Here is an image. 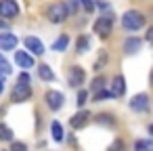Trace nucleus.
Instances as JSON below:
<instances>
[{
    "label": "nucleus",
    "instance_id": "obj_6",
    "mask_svg": "<svg viewBox=\"0 0 153 151\" xmlns=\"http://www.w3.org/2000/svg\"><path fill=\"white\" fill-rule=\"evenodd\" d=\"M44 99H46V105H48L53 111H59V109L63 107V101H65V97H63L59 90H48Z\"/></svg>",
    "mask_w": 153,
    "mask_h": 151
},
{
    "label": "nucleus",
    "instance_id": "obj_13",
    "mask_svg": "<svg viewBox=\"0 0 153 151\" xmlns=\"http://www.w3.org/2000/svg\"><path fill=\"white\" fill-rule=\"evenodd\" d=\"M15 61H17V65H21V67H34V59L25 53V51H17L15 53Z\"/></svg>",
    "mask_w": 153,
    "mask_h": 151
},
{
    "label": "nucleus",
    "instance_id": "obj_11",
    "mask_svg": "<svg viewBox=\"0 0 153 151\" xmlns=\"http://www.w3.org/2000/svg\"><path fill=\"white\" fill-rule=\"evenodd\" d=\"M109 92H111V97H124V92H126V80L122 76H115Z\"/></svg>",
    "mask_w": 153,
    "mask_h": 151
},
{
    "label": "nucleus",
    "instance_id": "obj_2",
    "mask_svg": "<svg viewBox=\"0 0 153 151\" xmlns=\"http://www.w3.org/2000/svg\"><path fill=\"white\" fill-rule=\"evenodd\" d=\"M46 17H48V21H53V23H63V21L69 17V13H67V9H65L63 2H53V4H48V9H46Z\"/></svg>",
    "mask_w": 153,
    "mask_h": 151
},
{
    "label": "nucleus",
    "instance_id": "obj_12",
    "mask_svg": "<svg viewBox=\"0 0 153 151\" xmlns=\"http://www.w3.org/2000/svg\"><path fill=\"white\" fill-rule=\"evenodd\" d=\"M25 48H27V51H32L34 55H42V53H44V44H42L38 38H34V36L25 38Z\"/></svg>",
    "mask_w": 153,
    "mask_h": 151
},
{
    "label": "nucleus",
    "instance_id": "obj_19",
    "mask_svg": "<svg viewBox=\"0 0 153 151\" xmlns=\"http://www.w3.org/2000/svg\"><path fill=\"white\" fill-rule=\"evenodd\" d=\"M0 141H13V130L4 124H0Z\"/></svg>",
    "mask_w": 153,
    "mask_h": 151
},
{
    "label": "nucleus",
    "instance_id": "obj_32",
    "mask_svg": "<svg viewBox=\"0 0 153 151\" xmlns=\"http://www.w3.org/2000/svg\"><path fill=\"white\" fill-rule=\"evenodd\" d=\"M147 40L153 42V28H149V32H147Z\"/></svg>",
    "mask_w": 153,
    "mask_h": 151
},
{
    "label": "nucleus",
    "instance_id": "obj_18",
    "mask_svg": "<svg viewBox=\"0 0 153 151\" xmlns=\"http://www.w3.org/2000/svg\"><path fill=\"white\" fill-rule=\"evenodd\" d=\"M51 134H53V138H55L57 143L63 141V128H61L59 122H53V124H51Z\"/></svg>",
    "mask_w": 153,
    "mask_h": 151
},
{
    "label": "nucleus",
    "instance_id": "obj_5",
    "mask_svg": "<svg viewBox=\"0 0 153 151\" xmlns=\"http://www.w3.org/2000/svg\"><path fill=\"white\" fill-rule=\"evenodd\" d=\"M30 97H32V88L25 86V84H17V86L13 88V92H11V101H13V103H23V101H27Z\"/></svg>",
    "mask_w": 153,
    "mask_h": 151
},
{
    "label": "nucleus",
    "instance_id": "obj_33",
    "mask_svg": "<svg viewBox=\"0 0 153 151\" xmlns=\"http://www.w3.org/2000/svg\"><path fill=\"white\" fill-rule=\"evenodd\" d=\"M2 90H4V84H2V80H0V94H2Z\"/></svg>",
    "mask_w": 153,
    "mask_h": 151
},
{
    "label": "nucleus",
    "instance_id": "obj_30",
    "mask_svg": "<svg viewBox=\"0 0 153 151\" xmlns=\"http://www.w3.org/2000/svg\"><path fill=\"white\" fill-rule=\"evenodd\" d=\"M11 151H27V145L25 143H13Z\"/></svg>",
    "mask_w": 153,
    "mask_h": 151
},
{
    "label": "nucleus",
    "instance_id": "obj_16",
    "mask_svg": "<svg viewBox=\"0 0 153 151\" xmlns=\"http://www.w3.org/2000/svg\"><path fill=\"white\" fill-rule=\"evenodd\" d=\"M38 76H40L44 82H51V80H55V71H53L48 65H38Z\"/></svg>",
    "mask_w": 153,
    "mask_h": 151
},
{
    "label": "nucleus",
    "instance_id": "obj_17",
    "mask_svg": "<svg viewBox=\"0 0 153 151\" xmlns=\"http://www.w3.org/2000/svg\"><path fill=\"white\" fill-rule=\"evenodd\" d=\"M134 151H153V138H140L134 143Z\"/></svg>",
    "mask_w": 153,
    "mask_h": 151
},
{
    "label": "nucleus",
    "instance_id": "obj_34",
    "mask_svg": "<svg viewBox=\"0 0 153 151\" xmlns=\"http://www.w3.org/2000/svg\"><path fill=\"white\" fill-rule=\"evenodd\" d=\"M149 132H151V134H153V124H151V126H149Z\"/></svg>",
    "mask_w": 153,
    "mask_h": 151
},
{
    "label": "nucleus",
    "instance_id": "obj_27",
    "mask_svg": "<svg viewBox=\"0 0 153 151\" xmlns=\"http://www.w3.org/2000/svg\"><path fill=\"white\" fill-rule=\"evenodd\" d=\"M65 9H67V13L71 11V15H74V13H78V0H69V2L65 4Z\"/></svg>",
    "mask_w": 153,
    "mask_h": 151
},
{
    "label": "nucleus",
    "instance_id": "obj_9",
    "mask_svg": "<svg viewBox=\"0 0 153 151\" xmlns=\"http://www.w3.org/2000/svg\"><path fill=\"white\" fill-rule=\"evenodd\" d=\"M88 120H90V113H88V111H78L76 115L69 118V124H71L74 130H80V128H84V126L88 124Z\"/></svg>",
    "mask_w": 153,
    "mask_h": 151
},
{
    "label": "nucleus",
    "instance_id": "obj_24",
    "mask_svg": "<svg viewBox=\"0 0 153 151\" xmlns=\"http://www.w3.org/2000/svg\"><path fill=\"white\" fill-rule=\"evenodd\" d=\"M92 90H105V78H94Z\"/></svg>",
    "mask_w": 153,
    "mask_h": 151
},
{
    "label": "nucleus",
    "instance_id": "obj_8",
    "mask_svg": "<svg viewBox=\"0 0 153 151\" xmlns=\"http://www.w3.org/2000/svg\"><path fill=\"white\" fill-rule=\"evenodd\" d=\"M84 78H86L84 69H82L80 65H74V67L69 69L67 82H69V86H80V84H84Z\"/></svg>",
    "mask_w": 153,
    "mask_h": 151
},
{
    "label": "nucleus",
    "instance_id": "obj_7",
    "mask_svg": "<svg viewBox=\"0 0 153 151\" xmlns=\"http://www.w3.org/2000/svg\"><path fill=\"white\" fill-rule=\"evenodd\" d=\"M130 109H132V111H140V113H145V111L149 109V97H147L145 92L132 97V101H130Z\"/></svg>",
    "mask_w": 153,
    "mask_h": 151
},
{
    "label": "nucleus",
    "instance_id": "obj_10",
    "mask_svg": "<svg viewBox=\"0 0 153 151\" xmlns=\"http://www.w3.org/2000/svg\"><path fill=\"white\" fill-rule=\"evenodd\" d=\"M17 46V36L13 34H0V51H13Z\"/></svg>",
    "mask_w": 153,
    "mask_h": 151
},
{
    "label": "nucleus",
    "instance_id": "obj_15",
    "mask_svg": "<svg viewBox=\"0 0 153 151\" xmlns=\"http://www.w3.org/2000/svg\"><path fill=\"white\" fill-rule=\"evenodd\" d=\"M67 44H69V38H67V34H61L55 42H53V51H57V53H61V51H65L67 48Z\"/></svg>",
    "mask_w": 153,
    "mask_h": 151
},
{
    "label": "nucleus",
    "instance_id": "obj_4",
    "mask_svg": "<svg viewBox=\"0 0 153 151\" xmlns=\"http://www.w3.org/2000/svg\"><path fill=\"white\" fill-rule=\"evenodd\" d=\"M17 15H19V4L15 0H0V17L15 19Z\"/></svg>",
    "mask_w": 153,
    "mask_h": 151
},
{
    "label": "nucleus",
    "instance_id": "obj_29",
    "mask_svg": "<svg viewBox=\"0 0 153 151\" xmlns=\"http://www.w3.org/2000/svg\"><path fill=\"white\" fill-rule=\"evenodd\" d=\"M17 84H25V86H30V76L23 71V74H19V80H17Z\"/></svg>",
    "mask_w": 153,
    "mask_h": 151
},
{
    "label": "nucleus",
    "instance_id": "obj_23",
    "mask_svg": "<svg viewBox=\"0 0 153 151\" xmlns=\"http://www.w3.org/2000/svg\"><path fill=\"white\" fill-rule=\"evenodd\" d=\"M0 71H2V74H11V65H9V61L2 55H0Z\"/></svg>",
    "mask_w": 153,
    "mask_h": 151
},
{
    "label": "nucleus",
    "instance_id": "obj_1",
    "mask_svg": "<svg viewBox=\"0 0 153 151\" xmlns=\"http://www.w3.org/2000/svg\"><path fill=\"white\" fill-rule=\"evenodd\" d=\"M122 25H124L128 32H136V30H140V28L145 25V17H143V13H138V11H126V13L122 15Z\"/></svg>",
    "mask_w": 153,
    "mask_h": 151
},
{
    "label": "nucleus",
    "instance_id": "obj_20",
    "mask_svg": "<svg viewBox=\"0 0 153 151\" xmlns=\"http://www.w3.org/2000/svg\"><path fill=\"white\" fill-rule=\"evenodd\" d=\"M88 46H90L88 38H86V36H80V38H78V44H76L78 53H86V51H88Z\"/></svg>",
    "mask_w": 153,
    "mask_h": 151
},
{
    "label": "nucleus",
    "instance_id": "obj_31",
    "mask_svg": "<svg viewBox=\"0 0 153 151\" xmlns=\"http://www.w3.org/2000/svg\"><path fill=\"white\" fill-rule=\"evenodd\" d=\"M103 63H107V55H101V59L94 63V69L99 71V69H103Z\"/></svg>",
    "mask_w": 153,
    "mask_h": 151
},
{
    "label": "nucleus",
    "instance_id": "obj_14",
    "mask_svg": "<svg viewBox=\"0 0 153 151\" xmlns=\"http://www.w3.org/2000/svg\"><path fill=\"white\" fill-rule=\"evenodd\" d=\"M140 46H143V42H140L138 38H128V40L124 42V51H126L128 55L138 53V51H140Z\"/></svg>",
    "mask_w": 153,
    "mask_h": 151
},
{
    "label": "nucleus",
    "instance_id": "obj_26",
    "mask_svg": "<svg viewBox=\"0 0 153 151\" xmlns=\"http://www.w3.org/2000/svg\"><path fill=\"white\" fill-rule=\"evenodd\" d=\"M78 2H80L88 13H92V11H94V0H78Z\"/></svg>",
    "mask_w": 153,
    "mask_h": 151
},
{
    "label": "nucleus",
    "instance_id": "obj_3",
    "mask_svg": "<svg viewBox=\"0 0 153 151\" xmlns=\"http://www.w3.org/2000/svg\"><path fill=\"white\" fill-rule=\"evenodd\" d=\"M113 30V17L111 15H103L101 19H97L94 23V34H99L101 38H107Z\"/></svg>",
    "mask_w": 153,
    "mask_h": 151
},
{
    "label": "nucleus",
    "instance_id": "obj_21",
    "mask_svg": "<svg viewBox=\"0 0 153 151\" xmlns=\"http://www.w3.org/2000/svg\"><path fill=\"white\" fill-rule=\"evenodd\" d=\"M97 122H99V124H107V126H113V124H115L113 115H109V113H107V115H105V113H101V115L97 118Z\"/></svg>",
    "mask_w": 153,
    "mask_h": 151
},
{
    "label": "nucleus",
    "instance_id": "obj_28",
    "mask_svg": "<svg viewBox=\"0 0 153 151\" xmlns=\"http://www.w3.org/2000/svg\"><path fill=\"white\" fill-rule=\"evenodd\" d=\"M86 99H88V92H86V90H80V92H78V101H76V103L82 107V105L86 103Z\"/></svg>",
    "mask_w": 153,
    "mask_h": 151
},
{
    "label": "nucleus",
    "instance_id": "obj_35",
    "mask_svg": "<svg viewBox=\"0 0 153 151\" xmlns=\"http://www.w3.org/2000/svg\"><path fill=\"white\" fill-rule=\"evenodd\" d=\"M151 86H153V71H151Z\"/></svg>",
    "mask_w": 153,
    "mask_h": 151
},
{
    "label": "nucleus",
    "instance_id": "obj_25",
    "mask_svg": "<svg viewBox=\"0 0 153 151\" xmlns=\"http://www.w3.org/2000/svg\"><path fill=\"white\" fill-rule=\"evenodd\" d=\"M109 97H111V92H109V90H99V92L94 94V101H97V103H101V101H105V99H109Z\"/></svg>",
    "mask_w": 153,
    "mask_h": 151
},
{
    "label": "nucleus",
    "instance_id": "obj_22",
    "mask_svg": "<svg viewBox=\"0 0 153 151\" xmlns=\"http://www.w3.org/2000/svg\"><path fill=\"white\" fill-rule=\"evenodd\" d=\"M107 151H126V145H124V141L122 138H117V141H113L111 145H109V149Z\"/></svg>",
    "mask_w": 153,
    "mask_h": 151
}]
</instances>
